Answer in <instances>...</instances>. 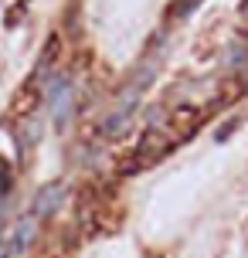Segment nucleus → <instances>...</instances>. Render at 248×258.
Masks as SVG:
<instances>
[{
    "label": "nucleus",
    "mask_w": 248,
    "mask_h": 258,
    "mask_svg": "<svg viewBox=\"0 0 248 258\" xmlns=\"http://www.w3.org/2000/svg\"><path fill=\"white\" fill-rule=\"evenodd\" d=\"M48 109H51V119L58 129L68 126V116H72V82L65 75H58L51 82V92H48Z\"/></svg>",
    "instance_id": "obj_1"
},
{
    "label": "nucleus",
    "mask_w": 248,
    "mask_h": 258,
    "mask_svg": "<svg viewBox=\"0 0 248 258\" xmlns=\"http://www.w3.org/2000/svg\"><path fill=\"white\" fill-rule=\"evenodd\" d=\"M34 234H38V218H34V214H27V218L17 221V224H14V231L7 234V258L21 255L24 248H31Z\"/></svg>",
    "instance_id": "obj_2"
},
{
    "label": "nucleus",
    "mask_w": 248,
    "mask_h": 258,
    "mask_svg": "<svg viewBox=\"0 0 248 258\" xmlns=\"http://www.w3.org/2000/svg\"><path fill=\"white\" fill-rule=\"evenodd\" d=\"M61 197H65V187L61 183H48V187H41V194L34 197V207H31V214L38 221L51 218L54 211H58V204H61Z\"/></svg>",
    "instance_id": "obj_3"
}]
</instances>
